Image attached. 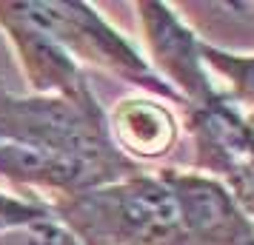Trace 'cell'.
<instances>
[{
  "mask_svg": "<svg viewBox=\"0 0 254 245\" xmlns=\"http://www.w3.org/2000/svg\"><path fill=\"white\" fill-rule=\"evenodd\" d=\"M52 211L83 245H189L163 174L126 177L58 199Z\"/></svg>",
  "mask_w": 254,
  "mask_h": 245,
  "instance_id": "6da1fadb",
  "label": "cell"
},
{
  "mask_svg": "<svg viewBox=\"0 0 254 245\" xmlns=\"http://www.w3.org/2000/svg\"><path fill=\"white\" fill-rule=\"evenodd\" d=\"M0 140L97 165L117 180L131 177L128 171L137 168L112 143L106 117L92 92L83 97H20L0 86Z\"/></svg>",
  "mask_w": 254,
  "mask_h": 245,
  "instance_id": "7a4b0ae2",
  "label": "cell"
},
{
  "mask_svg": "<svg viewBox=\"0 0 254 245\" xmlns=\"http://www.w3.org/2000/svg\"><path fill=\"white\" fill-rule=\"evenodd\" d=\"M20 20L35 26L37 32L52 37L71 60L83 57L97 63L103 69L128 77L131 83H146L149 89L163 94H172V89H163L157 77L149 71L146 60L106 23L100 14L89 9L86 3H69V0H29V3H9Z\"/></svg>",
  "mask_w": 254,
  "mask_h": 245,
  "instance_id": "3957f363",
  "label": "cell"
},
{
  "mask_svg": "<svg viewBox=\"0 0 254 245\" xmlns=\"http://www.w3.org/2000/svg\"><path fill=\"white\" fill-rule=\"evenodd\" d=\"M197 165L226 180V191L254 217V126L231 103L211 97L191 108Z\"/></svg>",
  "mask_w": 254,
  "mask_h": 245,
  "instance_id": "277c9868",
  "label": "cell"
},
{
  "mask_svg": "<svg viewBox=\"0 0 254 245\" xmlns=\"http://www.w3.org/2000/svg\"><path fill=\"white\" fill-rule=\"evenodd\" d=\"M163 180L177 199L189 245H246L254 237L252 220L217 180L183 171H166Z\"/></svg>",
  "mask_w": 254,
  "mask_h": 245,
  "instance_id": "5b68a950",
  "label": "cell"
},
{
  "mask_svg": "<svg viewBox=\"0 0 254 245\" xmlns=\"http://www.w3.org/2000/svg\"><path fill=\"white\" fill-rule=\"evenodd\" d=\"M137 12L143 37L163 74H169V80L180 86L186 97L194 100V105L217 97L206 74L203 57H200V43L183 26V20L174 14L172 6L146 0V3H137Z\"/></svg>",
  "mask_w": 254,
  "mask_h": 245,
  "instance_id": "8992f818",
  "label": "cell"
},
{
  "mask_svg": "<svg viewBox=\"0 0 254 245\" xmlns=\"http://www.w3.org/2000/svg\"><path fill=\"white\" fill-rule=\"evenodd\" d=\"M0 29L9 35L14 51L20 57L26 77L37 94H58V97H83L89 94V83L83 80L77 63L63 49L37 32L35 26L20 20L9 9V3H0Z\"/></svg>",
  "mask_w": 254,
  "mask_h": 245,
  "instance_id": "52a82bcc",
  "label": "cell"
},
{
  "mask_svg": "<svg viewBox=\"0 0 254 245\" xmlns=\"http://www.w3.org/2000/svg\"><path fill=\"white\" fill-rule=\"evenodd\" d=\"M0 174L14 183H23V186H43L60 191L63 197H74L83 191L117 183V177H112L97 165L9 140H0Z\"/></svg>",
  "mask_w": 254,
  "mask_h": 245,
  "instance_id": "ba28073f",
  "label": "cell"
},
{
  "mask_svg": "<svg viewBox=\"0 0 254 245\" xmlns=\"http://www.w3.org/2000/svg\"><path fill=\"white\" fill-rule=\"evenodd\" d=\"M106 126H109V134L115 131L117 143L126 151H134L137 157H146V160H154V157L166 154L174 146V137H177L174 117L151 100L120 103L115 108L112 123H106Z\"/></svg>",
  "mask_w": 254,
  "mask_h": 245,
  "instance_id": "9c48e42d",
  "label": "cell"
},
{
  "mask_svg": "<svg viewBox=\"0 0 254 245\" xmlns=\"http://www.w3.org/2000/svg\"><path fill=\"white\" fill-rule=\"evenodd\" d=\"M200 57H203V66L208 63L217 74L229 80L237 100L254 105V57L229 54V51H220L211 46H200Z\"/></svg>",
  "mask_w": 254,
  "mask_h": 245,
  "instance_id": "30bf717a",
  "label": "cell"
},
{
  "mask_svg": "<svg viewBox=\"0 0 254 245\" xmlns=\"http://www.w3.org/2000/svg\"><path fill=\"white\" fill-rule=\"evenodd\" d=\"M46 217H52V208L40 205L37 199H17L9 194H0V234L32 225V222L46 220Z\"/></svg>",
  "mask_w": 254,
  "mask_h": 245,
  "instance_id": "8fae6325",
  "label": "cell"
},
{
  "mask_svg": "<svg viewBox=\"0 0 254 245\" xmlns=\"http://www.w3.org/2000/svg\"><path fill=\"white\" fill-rule=\"evenodd\" d=\"M246 245H254V237H252V240H249V243H246Z\"/></svg>",
  "mask_w": 254,
  "mask_h": 245,
  "instance_id": "7c38bea8",
  "label": "cell"
}]
</instances>
